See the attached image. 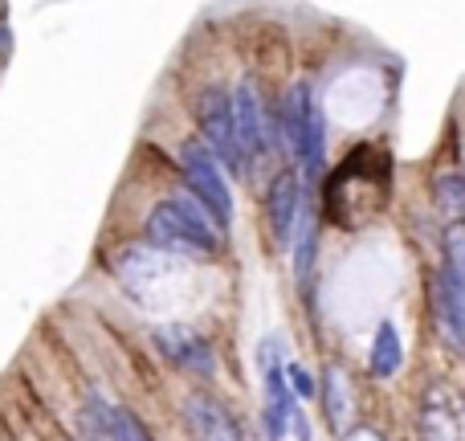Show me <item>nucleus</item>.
<instances>
[{
	"instance_id": "nucleus-1",
	"label": "nucleus",
	"mask_w": 465,
	"mask_h": 441,
	"mask_svg": "<svg viewBox=\"0 0 465 441\" xmlns=\"http://www.w3.org/2000/svg\"><path fill=\"white\" fill-rule=\"evenodd\" d=\"M221 225L213 221V213L196 201L193 193L184 196H168L160 201L143 221V237L147 246L168 249V254H217L221 249Z\"/></svg>"
},
{
	"instance_id": "nucleus-2",
	"label": "nucleus",
	"mask_w": 465,
	"mask_h": 441,
	"mask_svg": "<svg viewBox=\"0 0 465 441\" xmlns=\"http://www.w3.org/2000/svg\"><path fill=\"white\" fill-rule=\"evenodd\" d=\"M180 172H184L188 193L213 213V221H217L221 229H229L232 225V188L225 176V164L213 155V147L204 144L201 135L184 139V147H180Z\"/></svg>"
},
{
	"instance_id": "nucleus-3",
	"label": "nucleus",
	"mask_w": 465,
	"mask_h": 441,
	"mask_svg": "<svg viewBox=\"0 0 465 441\" xmlns=\"http://www.w3.org/2000/svg\"><path fill=\"white\" fill-rule=\"evenodd\" d=\"M270 119L273 111L262 103L257 86L249 78H241L232 86V127H237V147H241V164H245V176L273 152L270 139Z\"/></svg>"
},
{
	"instance_id": "nucleus-4",
	"label": "nucleus",
	"mask_w": 465,
	"mask_h": 441,
	"mask_svg": "<svg viewBox=\"0 0 465 441\" xmlns=\"http://www.w3.org/2000/svg\"><path fill=\"white\" fill-rule=\"evenodd\" d=\"M196 127H201V139L213 147V155L225 164L232 176H245L237 127H232V95L225 86H204L196 95Z\"/></svg>"
},
{
	"instance_id": "nucleus-5",
	"label": "nucleus",
	"mask_w": 465,
	"mask_h": 441,
	"mask_svg": "<svg viewBox=\"0 0 465 441\" xmlns=\"http://www.w3.org/2000/svg\"><path fill=\"white\" fill-rule=\"evenodd\" d=\"M302 180H298V168H282L273 176L270 193H265V221H270V237L278 249H290L298 229V217H302Z\"/></svg>"
},
{
	"instance_id": "nucleus-6",
	"label": "nucleus",
	"mask_w": 465,
	"mask_h": 441,
	"mask_svg": "<svg viewBox=\"0 0 465 441\" xmlns=\"http://www.w3.org/2000/svg\"><path fill=\"white\" fill-rule=\"evenodd\" d=\"M155 347L168 356L176 368L184 372H196V376H213L217 372V356H213L209 339L196 336L193 327H180V323H163V327L152 331Z\"/></svg>"
},
{
	"instance_id": "nucleus-7",
	"label": "nucleus",
	"mask_w": 465,
	"mask_h": 441,
	"mask_svg": "<svg viewBox=\"0 0 465 441\" xmlns=\"http://www.w3.org/2000/svg\"><path fill=\"white\" fill-rule=\"evenodd\" d=\"M420 434L425 441H465V401L453 388L437 385L420 401Z\"/></svg>"
},
{
	"instance_id": "nucleus-8",
	"label": "nucleus",
	"mask_w": 465,
	"mask_h": 441,
	"mask_svg": "<svg viewBox=\"0 0 465 441\" xmlns=\"http://www.w3.org/2000/svg\"><path fill=\"white\" fill-rule=\"evenodd\" d=\"M319 396H322V413H327V426L335 429V437H343L355 421V401H351V376H347L343 364H327L319 380Z\"/></svg>"
},
{
	"instance_id": "nucleus-9",
	"label": "nucleus",
	"mask_w": 465,
	"mask_h": 441,
	"mask_svg": "<svg viewBox=\"0 0 465 441\" xmlns=\"http://www.w3.org/2000/svg\"><path fill=\"white\" fill-rule=\"evenodd\" d=\"M404 364V344L396 336V323L392 319H380L376 336H371V352H368V368L376 380H392Z\"/></svg>"
},
{
	"instance_id": "nucleus-10",
	"label": "nucleus",
	"mask_w": 465,
	"mask_h": 441,
	"mask_svg": "<svg viewBox=\"0 0 465 441\" xmlns=\"http://www.w3.org/2000/svg\"><path fill=\"white\" fill-rule=\"evenodd\" d=\"M98 409H103V421H106V429H111L114 441H155L152 429H147L131 409H119V405L103 401V396H98Z\"/></svg>"
},
{
	"instance_id": "nucleus-11",
	"label": "nucleus",
	"mask_w": 465,
	"mask_h": 441,
	"mask_svg": "<svg viewBox=\"0 0 465 441\" xmlns=\"http://www.w3.org/2000/svg\"><path fill=\"white\" fill-rule=\"evenodd\" d=\"M437 205L445 209L450 221H465V180L458 176H441L437 180Z\"/></svg>"
},
{
	"instance_id": "nucleus-12",
	"label": "nucleus",
	"mask_w": 465,
	"mask_h": 441,
	"mask_svg": "<svg viewBox=\"0 0 465 441\" xmlns=\"http://www.w3.org/2000/svg\"><path fill=\"white\" fill-rule=\"evenodd\" d=\"M286 385L298 401H314V396H319V380H314L302 364H286Z\"/></svg>"
},
{
	"instance_id": "nucleus-13",
	"label": "nucleus",
	"mask_w": 465,
	"mask_h": 441,
	"mask_svg": "<svg viewBox=\"0 0 465 441\" xmlns=\"http://www.w3.org/2000/svg\"><path fill=\"white\" fill-rule=\"evenodd\" d=\"M339 441H384V434H380V429H371V426H351Z\"/></svg>"
},
{
	"instance_id": "nucleus-14",
	"label": "nucleus",
	"mask_w": 465,
	"mask_h": 441,
	"mask_svg": "<svg viewBox=\"0 0 465 441\" xmlns=\"http://www.w3.org/2000/svg\"><path fill=\"white\" fill-rule=\"evenodd\" d=\"M290 429H294V437H298V441H314V434H311V421H306V413H298V409H294V417H290Z\"/></svg>"
},
{
	"instance_id": "nucleus-15",
	"label": "nucleus",
	"mask_w": 465,
	"mask_h": 441,
	"mask_svg": "<svg viewBox=\"0 0 465 441\" xmlns=\"http://www.w3.org/2000/svg\"><path fill=\"white\" fill-rule=\"evenodd\" d=\"M461 180H465V172H461Z\"/></svg>"
}]
</instances>
